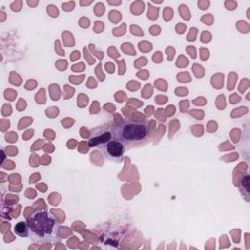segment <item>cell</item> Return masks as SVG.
<instances>
[{"instance_id":"7a4b0ae2","label":"cell","mask_w":250,"mask_h":250,"mask_svg":"<svg viewBox=\"0 0 250 250\" xmlns=\"http://www.w3.org/2000/svg\"><path fill=\"white\" fill-rule=\"evenodd\" d=\"M30 230L40 237L50 235L55 227V220L47 212H36L26 221Z\"/></svg>"},{"instance_id":"6da1fadb","label":"cell","mask_w":250,"mask_h":250,"mask_svg":"<svg viewBox=\"0 0 250 250\" xmlns=\"http://www.w3.org/2000/svg\"><path fill=\"white\" fill-rule=\"evenodd\" d=\"M115 137L123 144L140 142L146 137L147 130L145 123L136 120H127L117 125V132Z\"/></svg>"},{"instance_id":"5b68a950","label":"cell","mask_w":250,"mask_h":250,"mask_svg":"<svg viewBox=\"0 0 250 250\" xmlns=\"http://www.w3.org/2000/svg\"><path fill=\"white\" fill-rule=\"evenodd\" d=\"M28 225L27 223L24 222H20L15 226V232L19 235V236H27L28 234Z\"/></svg>"},{"instance_id":"277c9868","label":"cell","mask_w":250,"mask_h":250,"mask_svg":"<svg viewBox=\"0 0 250 250\" xmlns=\"http://www.w3.org/2000/svg\"><path fill=\"white\" fill-rule=\"evenodd\" d=\"M111 138H112V133L110 132V131H105V132H104V133H101L100 135H98V136H95V137H92V138H90V140H89V143H88V145H89V146H99V145H104L105 143H107V142H109L110 140H111Z\"/></svg>"},{"instance_id":"3957f363","label":"cell","mask_w":250,"mask_h":250,"mask_svg":"<svg viewBox=\"0 0 250 250\" xmlns=\"http://www.w3.org/2000/svg\"><path fill=\"white\" fill-rule=\"evenodd\" d=\"M104 156L110 160H117V158H122L124 153V144L118 140H110L102 146Z\"/></svg>"}]
</instances>
